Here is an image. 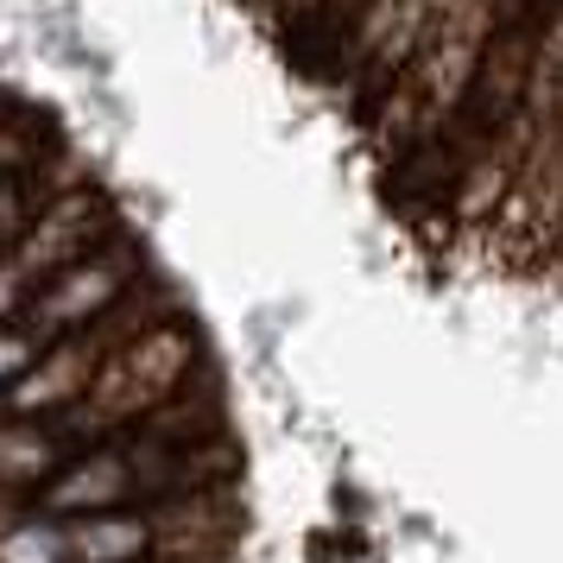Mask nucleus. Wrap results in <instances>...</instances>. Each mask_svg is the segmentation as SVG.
<instances>
[{"mask_svg": "<svg viewBox=\"0 0 563 563\" xmlns=\"http://www.w3.org/2000/svg\"><path fill=\"white\" fill-rule=\"evenodd\" d=\"M0 563H70V538L52 519H26V526L0 532Z\"/></svg>", "mask_w": 563, "mask_h": 563, "instance_id": "obj_4", "label": "nucleus"}, {"mask_svg": "<svg viewBox=\"0 0 563 563\" xmlns=\"http://www.w3.org/2000/svg\"><path fill=\"white\" fill-rule=\"evenodd\" d=\"M32 361H38V342H32V335H0V380L26 374Z\"/></svg>", "mask_w": 563, "mask_h": 563, "instance_id": "obj_7", "label": "nucleus"}, {"mask_svg": "<svg viewBox=\"0 0 563 563\" xmlns=\"http://www.w3.org/2000/svg\"><path fill=\"white\" fill-rule=\"evenodd\" d=\"M64 538H70V563H146L153 558V519H133V512L70 519Z\"/></svg>", "mask_w": 563, "mask_h": 563, "instance_id": "obj_1", "label": "nucleus"}, {"mask_svg": "<svg viewBox=\"0 0 563 563\" xmlns=\"http://www.w3.org/2000/svg\"><path fill=\"white\" fill-rule=\"evenodd\" d=\"M128 487H133V468L121 456H89L45 494V507L89 519V512H114V500H128Z\"/></svg>", "mask_w": 563, "mask_h": 563, "instance_id": "obj_2", "label": "nucleus"}, {"mask_svg": "<svg viewBox=\"0 0 563 563\" xmlns=\"http://www.w3.org/2000/svg\"><path fill=\"white\" fill-rule=\"evenodd\" d=\"M114 291H121V266H108V260L77 266L64 285H52V291H45L38 323H82V317H96V310L114 305Z\"/></svg>", "mask_w": 563, "mask_h": 563, "instance_id": "obj_3", "label": "nucleus"}, {"mask_svg": "<svg viewBox=\"0 0 563 563\" xmlns=\"http://www.w3.org/2000/svg\"><path fill=\"white\" fill-rule=\"evenodd\" d=\"M7 229H13V190H0V241H7Z\"/></svg>", "mask_w": 563, "mask_h": 563, "instance_id": "obj_9", "label": "nucleus"}, {"mask_svg": "<svg viewBox=\"0 0 563 563\" xmlns=\"http://www.w3.org/2000/svg\"><path fill=\"white\" fill-rule=\"evenodd\" d=\"M13 291H20V266H0V317L13 310Z\"/></svg>", "mask_w": 563, "mask_h": 563, "instance_id": "obj_8", "label": "nucleus"}, {"mask_svg": "<svg viewBox=\"0 0 563 563\" xmlns=\"http://www.w3.org/2000/svg\"><path fill=\"white\" fill-rule=\"evenodd\" d=\"M82 367H89L82 355H57L52 367L38 374V380H26L20 393H13V406H20V411H32V406H57V399H70V386L82 380Z\"/></svg>", "mask_w": 563, "mask_h": 563, "instance_id": "obj_5", "label": "nucleus"}, {"mask_svg": "<svg viewBox=\"0 0 563 563\" xmlns=\"http://www.w3.org/2000/svg\"><path fill=\"white\" fill-rule=\"evenodd\" d=\"M52 462V443L38 431H0V475H38Z\"/></svg>", "mask_w": 563, "mask_h": 563, "instance_id": "obj_6", "label": "nucleus"}]
</instances>
